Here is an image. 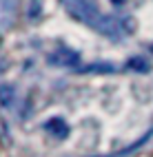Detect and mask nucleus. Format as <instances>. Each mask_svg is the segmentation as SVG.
<instances>
[{
	"mask_svg": "<svg viewBox=\"0 0 153 157\" xmlns=\"http://www.w3.org/2000/svg\"><path fill=\"white\" fill-rule=\"evenodd\" d=\"M60 2L76 20H80L82 25L96 29L113 40L131 31V25L127 22V18H113V16L102 13L91 0H60Z\"/></svg>",
	"mask_w": 153,
	"mask_h": 157,
	"instance_id": "1",
	"label": "nucleus"
},
{
	"mask_svg": "<svg viewBox=\"0 0 153 157\" xmlns=\"http://www.w3.org/2000/svg\"><path fill=\"white\" fill-rule=\"evenodd\" d=\"M49 62L51 64H56V67H67V69H73L80 64V56L76 53V51H71V49H58L53 51V53L49 56Z\"/></svg>",
	"mask_w": 153,
	"mask_h": 157,
	"instance_id": "2",
	"label": "nucleus"
},
{
	"mask_svg": "<svg viewBox=\"0 0 153 157\" xmlns=\"http://www.w3.org/2000/svg\"><path fill=\"white\" fill-rule=\"evenodd\" d=\"M18 16V0H0V27L9 29Z\"/></svg>",
	"mask_w": 153,
	"mask_h": 157,
	"instance_id": "3",
	"label": "nucleus"
},
{
	"mask_svg": "<svg viewBox=\"0 0 153 157\" xmlns=\"http://www.w3.org/2000/svg\"><path fill=\"white\" fill-rule=\"evenodd\" d=\"M45 131L51 133V135H53V137H58V140H62V137H67V135H69L67 122L60 120V117H51V120H47V122H45Z\"/></svg>",
	"mask_w": 153,
	"mask_h": 157,
	"instance_id": "4",
	"label": "nucleus"
},
{
	"mask_svg": "<svg viewBox=\"0 0 153 157\" xmlns=\"http://www.w3.org/2000/svg\"><path fill=\"white\" fill-rule=\"evenodd\" d=\"M14 98H16V91H14L11 84H2L0 86V104H2V106H9V104L14 102Z\"/></svg>",
	"mask_w": 153,
	"mask_h": 157,
	"instance_id": "5",
	"label": "nucleus"
},
{
	"mask_svg": "<svg viewBox=\"0 0 153 157\" xmlns=\"http://www.w3.org/2000/svg\"><path fill=\"white\" fill-rule=\"evenodd\" d=\"M129 69H138V71H147V62L142 60V58H138V60H131L129 62Z\"/></svg>",
	"mask_w": 153,
	"mask_h": 157,
	"instance_id": "6",
	"label": "nucleus"
},
{
	"mask_svg": "<svg viewBox=\"0 0 153 157\" xmlns=\"http://www.w3.org/2000/svg\"><path fill=\"white\" fill-rule=\"evenodd\" d=\"M111 2H113L116 7H120V5H124V2H127V0H111Z\"/></svg>",
	"mask_w": 153,
	"mask_h": 157,
	"instance_id": "7",
	"label": "nucleus"
}]
</instances>
